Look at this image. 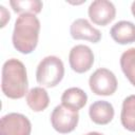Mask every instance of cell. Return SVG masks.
Masks as SVG:
<instances>
[{
	"label": "cell",
	"mask_w": 135,
	"mask_h": 135,
	"mask_svg": "<svg viewBox=\"0 0 135 135\" xmlns=\"http://www.w3.org/2000/svg\"><path fill=\"white\" fill-rule=\"evenodd\" d=\"M40 21L34 14H21L15 21L12 41L21 54H31L38 44Z\"/></svg>",
	"instance_id": "1"
},
{
	"label": "cell",
	"mask_w": 135,
	"mask_h": 135,
	"mask_svg": "<svg viewBox=\"0 0 135 135\" xmlns=\"http://www.w3.org/2000/svg\"><path fill=\"white\" fill-rule=\"evenodd\" d=\"M27 74L24 64L16 59L6 60L2 66L1 89L3 94L11 99H20L27 92Z\"/></svg>",
	"instance_id": "2"
},
{
	"label": "cell",
	"mask_w": 135,
	"mask_h": 135,
	"mask_svg": "<svg viewBox=\"0 0 135 135\" xmlns=\"http://www.w3.org/2000/svg\"><path fill=\"white\" fill-rule=\"evenodd\" d=\"M64 65L60 58L46 56L38 64L36 70V80L45 88L56 86L63 78Z\"/></svg>",
	"instance_id": "3"
},
{
	"label": "cell",
	"mask_w": 135,
	"mask_h": 135,
	"mask_svg": "<svg viewBox=\"0 0 135 135\" xmlns=\"http://www.w3.org/2000/svg\"><path fill=\"white\" fill-rule=\"evenodd\" d=\"M91 91L99 96H110L117 90V79L114 73L108 69L101 68L96 70L89 79Z\"/></svg>",
	"instance_id": "4"
},
{
	"label": "cell",
	"mask_w": 135,
	"mask_h": 135,
	"mask_svg": "<svg viewBox=\"0 0 135 135\" xmlns=\"http://www.w3.org/2000/svg\"><path fill=\"white\" fill-rule=\"evenodd\" d=\"M78 111L72 110L63 104L55 107L51 114V123L55 131L61 134H66L74 131L78 124Z\"/></svg>",
	"instance_id": "5"
},
{
	"label": "cell",
	"mask_w": 135,
	"mask_h": 135,
	"mask_svg": "<svg viewBox=\"0 0 135 135\" xmlns=\"http://www.w3.org/2000/svg\"><path fill=\"white\" fill-rule=\"evenodd\" d=\"M32 124L20 113H8L0 120V135H31Z\"/></svg>",
	"instance_id": "6"
},
{
	"label": "cell",
	"mask_w": 135,
	"mask_h": 135,
	"mask_svg": "<svg viewBox=\"0 0 135 135\" xmlns=\"http://www.w3.org/2000/svg\"><path fill=\"white\" fill-rule=\"evenodd\" d=\"M69 62L74 72L79 74L85 73L94 63V54L88 45L77 44L70 51Z\"/></svg>",
	"instance_id": "7"
},
{
	"label": "cell",
	"mask_w": 135,
	"mask_h": 135,
	"mask_svg": "<svg viewBox=\"0 0 135 135\" xmlns=\"http://www.w3.org/2000/svg\"><path fill=\"white\" fill-rule=\"evenodd\" d=\"M88 14L93 23L104 26L115 19L116 8L111 1L95 0L90 4Z\"/></svg>",
	"instance_id": "8"
},
{
	"label": "cell",
	"mask_w": 135,
	"mask_h": 135,
	"mask_svg": "<svg viewBox=\"0 0 135 135\" xmlns=\"http://www.w3.org/2000/svg\"><path fill=\"white\" fill-rule=\"evenodd\" d=\"M70 34L75 40H88L97 43L101 39V33L95 28L86 19L78 18L73 21L70 27Z\"/></svg>",
	"instance_id": "9"
},
{
	"label": "cell",
	"mask_w": 135,
	"mask_h": 135,
	"mask_svg": "<svg viewBox=\"0 0 135 135\" xmlns=\"http://www.w3.org/2000/svg\"><path fill=\"white\" fill-rule=\"evenodd\" d=\"M114 108L112 103L105 100H97L89 108V115L96 124H108L114 117Z\"/></svg>",
	"instance_id": "10"
},
{
	"label": "cell",
	"mask_w": 135,
	"mask_h": 135,
	"mask_svg": "<svg viewBox=\"0 0 135 135\" xmlns=\"http://www.w3.org/2000/svg\"><path fill=\"white\" fill-rule=\"evenodd\" d=\"M110 35L112 39L119 44H129L135 42V24L131 21L121 20L115 23Z\"/></svg>",
	"instance_id": "11"
},
{
	"label": "cell",
	"mask_w": 135,
	"mask_h": 135,
	"mask_svg": "<svg viewBox=\"0 0 135 135\" xmlns=\"http://www.w3.org/2000/svg\"><path fill=\"white\" fill-rule=\"evenodd\" d=\"M86 101L88 95L80 88H70L65 90L61 96V104L75 111H79L80 109H82L85 105Z\"/></svg>",
	"instance_id": "12"
},
{
	"label": "cell",
	"mask_w": 135,
	"mask_h": 135,
	"mask_svg": "<svg viewBox=\"0 0 135 135\" xmlns=\"http://www.w3.org/2000/svg\"><path fill=\"white\" fill-rule=\"evenodd\" d=\"M26 103L34 112H41L49 107V94L42 86H35L28 91L26 95Z\"/></svg>",
	"instance_id": "13"
},
{
	"label": "cell",
	"mask_w": 135,
	"mask_h": 135,
	"mask_svg": "<svg viewBox=\"0 0 135 135\" xmlns=\"http://www.w3.org/2000/svg\"><path fill=\"white\" fill-rule=\"evenodd\" d=\"M120 120L124 129L135 132V95H130L123 100Z\"/></svg>",
	"instance_id": "14"
},
{
	"label": "cell",
	"mask_w": 135,
	"mask_h": 135,
	"mask_svg": "<svg viewBox=\"0 0 135 135\" xmlns=\"http://www.w3.org/2000/svg\"><path fill=\"white\" fill-rule=\"evenodd\" d=\"M120 68L124 76L135 86V47L124 51L120 57Z\"/></svg>",
	"instance_id": "15"
},
{
	"label": "cell",
	"mask_w": 135,
	"mask_h": 135,
	"mask_svg": "<svg viewBox=\"0 0 135 135\" xmlns=\"http://www.w3.org/2000/svg\"><path fill=\"white\" fill-rule=\"evenodd\" d=\"M9 5L13 11L21 14H38L42 9V2L39 0H11Z\"/></svg>",
	"instance_id": "16"
},
{
	"label": "cell",
	"mask_w": 135,
	"mask_h": 135,
	"mask_svg": "<svg viewBox=\"0 0 135 135\" xmlns=\"http://www.w3.org/2000/svg\"><path fill=\"white\" fill-rule=\"evenodd\" d=\"M0 11H1V27H4L6 22L9 20L11 15H9L8 11L3 5H0Z\"/></svg>",
	"instance_id": "17"
},
{
	"label": "cell",
	"mask_w": 135,
	"mask_h": 135,
	"mask_svg": "<svg viewBox=\"0 0 135 135\" xmlns=\"http://www.w3.org/2000/svg\"><path fill=\"white\" fill-rule=\"evenodd\" d=\"M131 12H132V14H133V16L135 17V1L132 3V5H131Z\"/></svg>",
	"instance_id": "18"
},
{
	"label": "cell",
	"mask_w": 135,
	"mask_h": 135,
	"mask_svg": "<svg viewBox=\"0 0 135 135\" xmlns=\"http://www.w3.org/2000/svg\"><path fill=\"white\" fill-rule=\"evenodd\" d=\"M85 135H103V134L98 133V132H90V133H88V134H85Z\"/></svg>",
	"instance_id": "19"
}]
</instances>
